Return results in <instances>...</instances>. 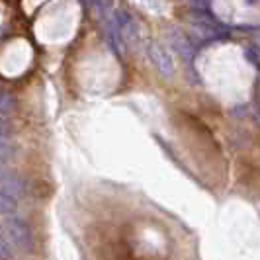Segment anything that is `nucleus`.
Here are the masks:
<instances>
[{
	"label": "nucleus",
	"instance_id": "2",
	"mask_svg": "<svg viewBox=\"0 0 260 260\" xmlns=\"http://www.w3.org/2000/svg\"><path fill=\"white\" fill-rule=\"evenodd\" d=\"M149 57H151V61L155 63V67L160 71V75H165V77H172L174 75V63H172V55L167 47H162L160 43H156L153 41L151 45H149Z\"/></svg>",
	"mask_w": 260,
	"mask_h": 260
},
{
	"label": "nucleus",
	"instance_id": "9",
	"mask_svg": "<svg viewBox=\"0 0 260 260\" xmlns=\"http://www.w3.org/2000/svg\"><path fill=\"white\" fill-rule=\"evenodd\" d=\"M245 57L252 65H258V53H256V47H247L245 49Z\"/></svg>",
	"mask_w": 260,
	"mask_h": 260
},
{
	"label": "nucleus",
	"instance_id": "6",
	"mask_svg": "<svg viewBox=\"0 0 260 260\" xmlns=\"http://www.w3.org/2000/svg\"><path fill=\"white\" fill-rule=\"evenodd\" d=\"M14 108L12 96L6 90H0V112H10Z\"/></svg>",
	"mask_w": 260,
	"mask_h": 260
},
{
	"label": "nucleus",
	"instance_id": "11",
	"mask_svg": "<svg viewBox=\"0 0 260 260\" xmlns=\"http://www.w3.org/2000/svg\"><path fill=\"white\" fill-rule=\"evenodd\" d=\"M8 135V127H6V123L0 119V137H6Z\"/></svg>",
	"mask_w": 260,
	"mask_h": 260
},
{
	"label": "nucleus",
	"instance_id": "4",
	"mask_svg": "<svg viewBox=\"0 0 260 260\" xmlns=\"http://www.w3.org/2000/svg\"><path fill=\"white\" fill-rule=\"evenodd\" d=\"M170 43H172V45H174L178 51L182 53V55H186V57H190V55H192V51H194V47L190 45V41H188V38H186L184 34H172Z\"/></svg>",
	"mask_w": 260,
	"mask_h": 260
},
{
	"label": "nucleus",
	"instance_id": "1",
	"mask_svg": "<svg viewBox=\"0 0 260 260\" xmlns=\"http://www.w3.org/2000/svg\"><path fill=\"white\" fill-rule=\"evenodd\" d=\"M6 231H8V237L14 243V247L24 250V252H31L34 250V235H31V229L24 219L20 217H10L6 221Z\"/></svg>",
	"mask_w": 260,
	"mask_h": 260
},
{
	"label": "nucleus",
	"instance_id": "10",
	"mask_svg": "<svg viewBox=\"0 0 260 260\" xmlns=\"http://www.w3.org/2000/svg\"><path fill=\"white\" fill-rule=\"evenodd\" d=\"M8 174H10V172L6 170V165H4V160L0 158V182H2V180H4V178H6Z\"/></svg>",
	"mask_w": 260,
	"mask_h": 260
},
{
	"label": "nucleus",
	"instance_id": "8",
	"mask_svg": "<svg viewBox=\"0 0 260 260\" xmlns=\"http://www.w3.org/2000/svg\"><path fill=\"white\" fill-rule=\"evenodd\" d=\"M10 258V248L6 245V241H4V235L0 231V260H8Z\"/></svg>",
	"mask_w": 260,
	"mask_h": 260
},
{
	"label": "nucleus",
	"instance_id": "7",
	"mask_svg": "<svg viewBox=\"0 0 260 260\" xmlns=\"http://www.w3.org/2000/svg\"><path fill=\"white\" fill-rule=\"evenodd\" d=\"M14 153V147L12 143L6 139V137H0V158L4 160L6 156H10Z\"/></svg>",
	"mask_w": 260,
	"mask_h": 260
},
{
	"label": "nucleus",
	"instance_id": "5",
	"mask_svg": "<svg viewBox=\"0 0 260 260\" xmlns=\"http://www.w3.org/2000/svg\"><path fill=\"white\" fill-rule=\"evenodd\" d=\"M14 211H16V200L0 190V213L2 215H12Z\"/></svg>",
	"mask_w": 260,
	"mask_h": 260
},
{
	"label": "nucleus",
	"instance_id": "3",
	"mask_svg": "<svg viewBox=\"0 0 260 260\" xmlns=\"http://www.w3.org/2000/svg\"><path fill=\"white\" fill-rule=\"evenodd\" d=\"M192 27H194V34L200 39H213L221 34L219 24H217V22L211 18V14H208V12L196 14L194 22H192Z\"/></svg>",
	"mask_w": 260,
	"mask_h": 260
}]
</instances>
